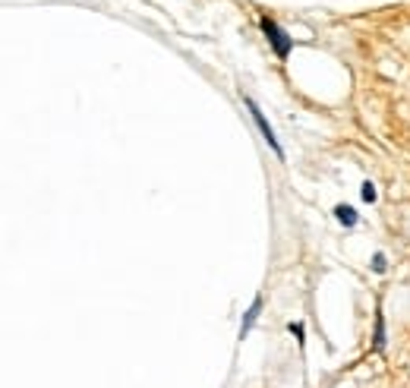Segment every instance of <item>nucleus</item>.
Listing matches in <instances>:
<instances>
[{
	"label": "nucleus",
	"mask_w": 410,
	"mask_h": 388,
	"mask_svg": "<svg viewBox=\"0 0 410 388\" xmlns=\"http://www.w3.org/2000/svg\"><path fill=\"white\" fill-rule=\"evenodd\" d=\"M243 104L250 108V114H252V120H256V127H259V133H262V139L268 142L271 148H275V155L278 158H284V148H281V142H278V136H275V130H271V123L265 120V114L259 111V104L252 102V98H243Z\"/></svg>",
	"instance_id": "obj_1"
},
{
	"label": "nucleus",
	"mask_w": 410,
	"mask_h": 388,
	"mask_svg": "<svg viewBox=\"0 0 410 388\" xmlns=\"http://www.w3.org/2000/svg\"><path fill=\"white\" fill-rule=\"evenodd\" d=\"M262 32H265V39H268V45L275 48L278 57H281V60L287 57V54H290V45H294V41H290V35L284 32L278 22H271V20H262Z\"/></svg>",
	"instance_id": "obj_2"
},
{
	"label": "nucleus",
	"mask_w": 410,
	"mask_h": 388,
	"mask_svg": "<svg viewBox=\"0 0 410 388\" xmlns=\"http://www.w3.org/2000/svg\"><path fill=\"white\" fill-rule=\"evenodd\" d=\"M259 312H262V297H256L252 300V306H250V312H246V319L240 322V338H246V331L252 328V322L259 319Z\"/></svg>",
	"instance_id": "obj_3"
},
{
	"label": "nucleus",
	"mask_w": 410,
	"mask_h": 388,
	"mask_svg": "<svg viewBox=\"0 0 410 388\" xmlns=\"http://www.w3.org/2000/svg\"><path fill=\"white\" fill-rule=\"evenodd\" d=\"M334 218H338L344 228H353V224H357V212H353L350 205H334Z\"/></svg>",
	"instance_id": "obj_4"
},
{
	"label": "nucleus",
	"mask_w": 410,
	"mask_h": 388,
	"mask_svg": "<svg viewBox=\"0 0 410 388\" xmlns=\"http://www.w3.org/2000/svg\"><path fill=\"white\" fill-rule=\"evenodd\" d=\"M372 344H376V350L385 347V322H382V316H376V338H372Z\"/></svg>",
	"instance_id": "obj_5"
},
{
	"label": "nucleus",
	"mask_w": 410,
	"mask_h": 388,
	"mask_svg": "<svg viewBox=\"0 0 410 388\" xmlns=\"http://www.w3.org/2000/svg\"><path fill=\"white\" fill-rule=\"evenodd\" d=\"M360 196H363L366 202H376V186H372L369 180H366V183H363V190H360Z\"/></svg>",
	"instance_id": "obj_6"
},
{
	"label": "nucleus",
	"mask_w": 410,
	"mask_h": 388,
	"mask_svg": "<svg viewBox=\"0 0 410 388\" xmlns=\"http://www.w3.org/2000/svg\"><path fill=\"white\" fill-rule=\"evenodd\" d=\"M290 335H294L296 344L303 347V341H306V338H303V325H300V322H290Z\"/></svg>",
	"instance_id": "obj_7"
},
{
	"label": "nucleus",
	"mask_w": 410,
	"mask_h": 388,
	"mask_svg": "<svg viewBox=\"0 0 410 388\" xmlns=\"http://www.w3.org/2000/svg\"><path fill=\"white\" fill-rule=\"evenodd\" d=\"M372 268H376V272H385V256L382 253L372 256Z\"/></svg>",
	"instance_id": "obj_8"
}]
</instances>
